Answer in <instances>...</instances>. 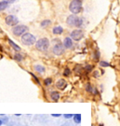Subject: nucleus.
<instances>
[{
	"mask_svg": "<svg viewBox=\"0 0 120 126\" xmlns=\"http://www.w3.org/2000/svg\"><path fill=\"white\" fill-rule=\"evenodd\" d=\"M66 23L69 26L81 27L83 25V23H84V19L80 18L78 16H76V14H73V15L68 16Z\"/></svg>",
	"mask_w": 120,
	"mask_h": 126,
	"instance_id": "nucleus-1",
	"label": "nucleus"
},
{
	"mask_svg": "<svg viewBox=\"0 0 120 126\" xmlns=\"http://www.w3.org/2000/svg\"><path fill=\"white\" fill-rule=\"evenodd\" d=\"M69 9L73 14H78L82 11V1L81 0H72L69 5Z\"/></svg>",
	"mask_w": 120,
	"mask_h": 126,
	"instance_id": "nucleus-2",
	"label": "nucleus"
},
{
	"mask_svg": "<svg viewBox=\"0 0 120 126\" xmlns=\"http://www.w3.org/2000/svg\"><path fill=\"white\" fill-rule=\"evenodd\" d=\"M49 47V41L48 38L43 37V38H40L38 41L36 42V48L40 51H46L48 50Z\"/></svg>",
	"mask_w": 120,
	"mask_h": 126,
	"instance_id": "nucleus-3",
	"label": "nucleus"
},
{
	"mask_svg": "<svg viewBox=\"0 0 120 126\" xmlns=\"http://www.w3.org/2000/svg\"><path fill=\"white\" fill-rule=\"evenodd\" d=\"M22 42L26 46L34 45L36 42V36L32 35V34H29V33H25L24 35L22 36Z\"/></svg>",
	"mask_w": 120,
	"mask_h": 126,
	"instance_id": "nucleus-4",
	"label": "nucleus"
},
{
	"mask_svg": "<svg viewBox=\"0 0 120 126\" xmlns=\"http://www.w3.org/2000/svg\"><path fill=\"white\" fill-rule=\"evenodd\" d=\"M28 31V27L26 25H16L12 28V33L15 36H22L25 34V32Z\"/></svg>",
	"mask_w": 120,
	"mask_h": 126,
	"instance_id": "nucleus-5",
	"label": "nucleus"
},
{
	"mask_svg": "<svg viewBox=\"0 0 120 126\" xmlns=\"http://www.w3.org/2000/svg\"><path fill=\"white\" fill-rule=\"evenodd\" d=\"M84 36V32L81 29H75L74 31L71 33V38L74 39L75 41H79L83 38Z\"/></svg>",
	"mask_w": 120,
	"mask_h": 126,
	"instance_id": "nucleus-6",
	"label": "nucleus"
},
{
	"mask_svg": "<svg viewBox=\"0 0 120 126\" xmlns=\"http://www.w3.org/2000/svg\"><path fill=\"white\" fill-rule=\"evenodd\" d=\"M5 22L8 25H10V26H16L17 23H19V20L16 16L14 15H9L7 16L6 19H5Z\"/></svg>",
	"mask_w": 120,
	"mask_h": 126,
	"instance_id": "nucleus-7",
	"label": "nucleus"
},
{
	"mask_svg": "<svg viewBox=\"0 0 120 126\" xmlns=\"http://www.w3.org/2000/svg\"><path fill=\"white\" fill-rule=\"evenodd\" d=\"M52 50H53V52L56 55H62L65 51V47L62 43H58V44H56V45L54 46Z\"/></svg>",
	"mask_w": 120,
	"mask_h": 126,
	"instance_id": "nucleus-8",
	"label": "nucleus"
},
{
	"mask_svg": "<svg viewBox=\"0 0 120 126\" xmlns=\"http://www.w3.org/2000/svg\"><path fill=\"white\" fill-rule=\"evenodd\" d=\"M67 86V82L65 79H60L57 82H56V87L58 88L59 90H64Z\"/></svg>",
	"mask_w": 120,
	"mask_h": 126,
	"instance_id": "nucleus-9",
	"label": "nucleus"
},
{
	"mask_svg": "<svg viewBox=\"0 0 120 126\" xmlns=\"http://www.w3.org/2000/svg\"><path fill=\"white\" fill-rule=\"evenodd\" d=\"M63 46L65 47V49H71L73 47V40L71 37H65L63 40Z\"/></svg>",
	"mask_w": 120,
	"mask_h": 126,
	"instance_id": "nucleus-10",
	"label": "nucleus"
},
{
	"mask_svg": "<svg viewBox=\"0 0 120 126\" xmlns=\"http://www.w3.org/2000/svg\"><path fill=\"white\" fill-rule=\"evenodd\" d=\"M62 32H63V28L61 26H56L52 29V33L54 35H61L62 34Z\"/></svg>",
	"mask_w": 120,
	"mask_h": 126,
	"instance_id": "nucleus-11",
	"label": "nucleus"
},
{
	"mask_svg": "<svg viewBox=\"0 0 120 126\" xmlns=\"http://www.w3.org/2000/svg\"><path fill=\"white\" fill-rule=\"evenodd\" d=\"M9 3L5 0V1H0V11H2V10H5L6 9H8V7H9Z\"/></svg>",
	"mask_w": 120,
	"mask_h": 126,
	"instance_id": "nucleus-12",
	"label": "nucleus"
},
{
	"mask_svg": "<svg viewBox=\"0 0 120 126\" xmlns=\"http://www.w3.org/2000/svg\"><path fill=\"white\" fill-rule=\"evenodd\" d=\"M50 97H51V99L53 100V101H58L59 98H60V94H59L58 92H52L50 94Z\"/></svg>",
	"mask_w": 120,
	"mask_h": 126,
	"instance_id": "nucleus-13",
	"label": "nucleus"
},
{
	"mask_svg": "<svg viewBox=\"0 0 120 126\" xmlns=\"http://www.w3.org/2000/svg\"><path fill=\"white\" fill-rule=\"evenodd\" d=\"M35 70L38 73H44L45 72V67L43 66V65L36 64V65H35Z\"/></svg>",
	"mask_w": 120,
	"mask_h": 126,
	"instance_id": "nucleus-14",
	"label": "nucleus"
},
{
	"mask_svg": "<svg viewBox=\"0 0 120 126\" xmlns=\"http://www.w3.org/2000/svg\"><path fill=\"white\" fill-rule=\"evenodd\" d=\"M9 43L10 44V45H11V47H12V48H13V49L15 50H17V51L21 50V48H20V47H19V46L17 45V44H15V43H14V42L12 40H10V39H9Z\"/></svg>",
	"mask_w": 120,
	"mask_h": 126,
	"instance_id": "nucleus-15",
	"label": "nucleus"
},
{
	"mask_svg": "<svg viewBox=\"0 0 120 126\" xmlns=\"http://www.w3.org/2000/svg\"><path fill=\"white\" fill-rule=\"evenodd\" d=\"M74 121H75L76 123H80V122H81V115H80V114L74 115Z\"/></svg>",
	"mask_w": 120,
	"mask_h": 126,
	"instance_id": "nucleus-16",
	"label": "nucleus"
},
{
	"mask_svg": "<svg viewBox=\"0 0 120 126\" xmlns=\"http://www.w3.org/2000/svg\"><path fill=\"white\" fill-rule=\"evenodd\" d=\"M50 23H51V22H50L49 20H45V21H43V22L41 23V27H43V28H44V27H48Z\"/></svg>",
	"mask_w": 120,
	"mask_h": 126,
	"instance_id": "nucleus-17",
	"label": "nucleus"
},
{
	"mask_svg": "<svg viewBox=\"0 0 120 126\" xmlns=\"http://www.w3.org/2000/svg\"><path fill=\"white\" fill-rule=\"evenodd\" d=\"M14 58H15V60H16V61L21 62V61L22 60V56L20 53H16V54H15V56H14Z\"/></svg>",
	"mask_w": 120,
	"mask_h": 126,
	"instance_id": "nucleus-18",
	"label": "nucleus"
},
{
	"mask_svg": "<svg viewBox=\"0 0 120 126\" xmlns=\"http://www.w3.org/2000/svg\"><path fill=\"white\" fill-rule=\"evenodd\" d=\"M100 65L102 67H108V66H110V63L104 62V61H102V62H100Z\"/></svg>",
	"mask_w": 120,
	"mask_h": 126,
	"instance_id": "nucleus-19",
	"label": "nucleus"
},
{
	"mask_svg": "<svg viewBox=\"0 0 120 126\" xmlns=\"http://www.w3.org/2000/svg\"><path fill=\"white\" fill-rule=\"evenodd\" d=\"M86 90L88 91L89 93H92V92H93V88H92V86L90 85L89 83H88V84L86 85Z\"/></svg>",
	"mask_w": 120,
	"mask_h": 126,
	"instance_id": "nucleus-20",
	"label": "nucleus"
},
{
	"mask_svg": "<svg viewBox=\"0 0 120 126\" xmlns=\"http://www.w3.org/2000/svg\"><path fill=\"white\" fill-rule=\"evenodd\" d=\"M70 74H71V70H70L69 68H65V70H64V72H63V76L68 77Z\"/></svg>",
	"mask_w": 120,
	"mask_h": 126,
	"instance_id": "nucleus-21",
	"label": "nucleus"
},
{
	"mask_svg": "<svg viewBox=\"0 0 120 126\" xmlns=\"http://www.w3.org/2000/svg\"><path fill=\"white\" fill-rule=\"evenodd\" d=\"M51 82H52V79H51L50 78H48V79H45V84H46V85H49V84H51Z\"/></svg>",
	"mask_w": 120,
	"mask_h": 126,
	"instance_id": "nucleus-22",
	"label": "nucleus"
},
{
	"mask_svg": "<svg viewBox=\"0 0 120 126\" xmlns=\"http://www.w3.org/2000/svg\"><path fill=\"white\" fill-rule=\"evenodd\" d=\"M64 117L66 119H70L71 117H74V115H72V114H64Z\"/></svg>",
	"mask_w": 120,
	"mask_h": 126,
	"instance_id": "nucleus-23",
	"label": "nucleus"
},
{
	"mask_svg": "<svg viewBox=\"0 0 120 126\" xmlns=\"http://www.w3.org/2000/svg\"><path fill=\"white\" fill-rule=\"evenodd\" d=\"M92 65H88V66H86V69H87V71H91V69H92Z\"/></svg>",
	"mask_w": 120,
	"mask_h": 126,
	"instance_id": "nucleus-24",
	"label": "nucleus"
},
{
	"mask_svg": "<svg viewBox=\"0 0 120 126\" xmlns=\"http://www.w3.org/2000/svg\"><path fill=\"white\" fill-rule=\"evenodd\" d=\"M6 1H7L9 4H10V3H13V2H15L16 0H6Z\"/></svg>",
	"mask_w": 120,
	"mask_h": 126,
	"instance_id": "nucleus-25",
	"label": "nucleus"
},
{
	"mask_svg": "<svg viewBox=\"0 0 120 126\" xmlns=\"http://www.w3.org/2000/svg\"><path fill=\"white\" fill-rule=\"evenodd\" d=\"M53 117H61V114H52Z\"/></svg>",
	"mask_w": 120,
	"mask_h": 126,
	"instance_id": "nucleus-26",
	"label": "nucleus"
},
{
	"mask_svg": "<svg viewBox=\"0 0 120 126\" xmlns=\"http://www.w3.org/2000/svg\"><path fill=\"white\" fill-rule=\"evenodd\" d=\"M1 124H2V122H1V121H0V126H1Z\"/></svg>",
	"mask_w": 120,
	"mask_h": 126,
	"instance_id": "nucleus-27",
	"label": "nucleus"
}]
</instances>
